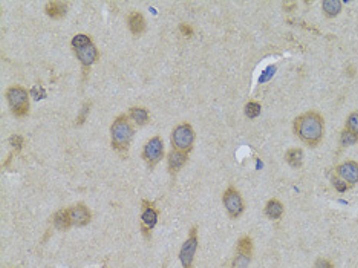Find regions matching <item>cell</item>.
I'll use <instances>...</instances> for the list:
<instances>
[{
  "label": "cell",
  "instance_id": "obj_13",
  "mask_svg": "<svg viewBox=\"0 0 358 268\" xmlns=\"http://www.w3.org/2000/svg\"><path fill=\"white\" fill-rule=\"evenodd\" d=\"M188 156L185 152H181V150H176L173 149L169 155V170H170V174H176L179 172V170L185 166Z\"/></svg>",
  "mask_w": 358,
  "mask_h": 268
},
{
  "label": "cell",
  "instance_id": "obj_2",
  "mask_svg": "<svg viewBox=\"0 0 358 268\" xmlns=\"http://www.w3.org/2000/svg\"><path fill=\"white\" fill-rule=\"evenodd\" d=\"M110 135H112V148L119 152L124 154L129 150L130 141L133 138V129L129 123L127 115H119L110 128Z\"/></svg>",
  "mask_w": 358,
  "mask_h": 268
},
{
  "label": "cell",
  "instance_id": "obj_7",
  "mask_svg": "<svg viewBox=\"0 0 358 268\" xmlns=\"http://www.w3.org/2000/svg\"><path fill=\"white\" fill-rule=\"evenodd\" d=\"M196 232H198L196 227H193L192 230H190V236L184 242V246L179 252V259H181V264H182L184 268L192 266V264H193V259H195V254H196V250H198V244H199Z\"/></svg>",
  "mask_w": 358,
  "mask_h": 268
},
{
  "label": "cell",
  "instance_id": "obj_32",
  "mask_svg": "<svg viewBox=\"0 0 358 268\" xmlns=\"http://www.w3.org/2000/svg\"><path fill=\"white\" fill-rule=\"evenodd\" d=\"M314 268H334V265L329 260H326V259H319L314 264Z\"/></svg>",
  "mask_w": 358,
  "mask_h": 268
},
{
  "label": "cell",
  "instance_id": "obj_3",
  "mask_svg": "<svg viewBox=\"0 0 358 268\" xmlns=\"http://www.w3.org/2000/svg\"><path fill=\"white\" fill-rule=\"evenodd\" d=\"M29 95L21 86H12L6 90V100L15 116H25L29 112Z\"/></svg>",
  "mask_w": 358,
  "mask_h": 268
},
{
  "label": "cell",
  "instance_id": "obj_25",
  "mask_svg": "<svg viewBox=\"0 0 358 268\" xmlns=\"http://www.w3.org/2000/svg\"><path fill=\"white\" fill-rule=\"evenodd\" d=\"M251 262V258L250 256H244V254H237L236 253V258L231 264V268H248Z\"/></svg>",
  "mask_w": 358,
  "mask_h": 268
},
{
  "label": "cell",
  "instance_id": "obj_8",
  "mask_svg": "<svg viewBox=\"0 0 358 268\" xmlns=\"http://www.w3.org/2000/svg\"><path fill=\"white\" fill-rule=\"evenodd\" d=\"M158 224V210H155L152 202L142 201V213H141V228L146 238H150V230Z\"/></svg>",
  "mask_w": 358,
  "mask_h": 268
},
{
  "label": "cell",
  "instance_id": "obj_27",
  "mask_svg": "<svg viewBox=\"0 0 358 268\" xmlns=\"http://www.w3.org/2000/svg\"><path fill=\"white\" fill-rule=\"evenodd\" d=\"M274 72H276V66H268L264 72H262V76L259 77V84L267 83L274 76Z\"/></svg>",
  "mask_w": 358,
  "mask_h": 268
},
{
  "label": "cell",
  "instance_id": "obj_17",
  "mask_svg": "<svg viewBox=\"0 0 358 268\" xmlns=\"http://www.w3.org/2000/svg\"><path fill=\"white\" fill-rule=\"evenodd\" d=\"M283 212H285L283 204L280 201H277V200H271L265 206V214L270 219H280L283 216Z\"/></svg>",
  "mask_w": 358,
  "mask_h": 268
},
{
  "label": "cell",
  "instance_id": "obj_28",
  "mask_svg": "<svg viewBox=\"0 0 358 268\" xmlns=\"http://www.w3.org/2000/svg\"><path fill=\"white\" fill-rule=\"evenodd\" d=\"M332 186H334V188H336L337 192H340V193H343V192H346L348 188H351V186H349L348 182H345L343 180H339V178H334V180H332Z\"/></svg>",
  "mask_w": 358,
  "mask_h": 268
},
{
  "label": "cell",
  "instance_id": "obj_24",
  "mask_svg": "<svg viewBox=\"0 0 358 268\" xmlns=\"http://www.w3.org/2000/svg\"><path fill=\"white\" fill-rule=\"evenodd\" d=\"M346 129L358 136V110L352 112L346 120Z\"/></svg>",
  "mask_w": 358,
  "mask_h": 268
},
{
  "label": "cell",
  "instance_id": "obj_21",
  "mask_svg": "<svg viewBox=\"0 0 358 268\" xmlns=\"http://www.w3.org/2000/svg\"><path fill=\"white\" fill-rule=\"evenodd\" d=\"M70 44H72L74 51H75V50H80V48H84V46L92 44V40H90V37L86 36V34H77V36L72 38V42H70Z\"/></svg>",
  "mask_w": 358,
  "mask_h": 268
},
{
  "label": "cell",
  "instance_id": "obj_31",
  "mask_svg": "<svg viewBox=\"0 0 358 268\" xmlns=\"http://www.w3.org/2000/svg\"><path fill=\"white\" fill-rule=\"evenodd\" d=\"M179 31H181V34H182L184 37H188V38L193 36V30L190 28L188 25H185V23H182V25L179 26Z\"/></svg>",
  "mask_w": 358,
  "mask_h": 268
},
{
  "label": "cell",
  "instance_id": "obj_20",
  "mask_svg": "<svg viewBox=\"0 0 358 268\" xmlns=\"http://www.w3.org/2000/svg\"><path fill=\"white\" fill-rule=\"evenodd\" d=\"M237 254H244V256H250L253 254V240L250 236H244L239 239L237 242V248H236Z\"/></svg>",
  "mask_w": 358,
  "mask_h": 268
},
{
  "label": "cell",
  "instance_id": "obj_33",
  "mask_svg": "<svg viewBox=\"0 0 358 268\" xmlns=\"http://www.w3.org/2000/svg\"><path fill=\"white\" fill-rule=\"evenodd\" d=\"M162 268H165V265H164V266H162Z\"/></svg>",
  "mask_w": 358,
  "mask_h": 268
},
{
  "label": "cell",
  "instance_id": "obj_26",
  "mask_svg": "<svg viewBox=\"0 0 358 268\" xmlns=\"http://www.w3.org/2000/svg\"><path fill=\"white\" fill-rule=\"evenodd\" d=\"M31 96H34V100H44L46 98V90H44V88L43 86H40V84H35L32 89H31Z\"/></svg>",
  "mask_w": 358,
  "mask_h": 268
},
{
  "label": "cell",
  "instance_id": "obj_5",
  "mask_svg": "<svg viewBox=\"0 0 358 268\" xmlns=\"http://www.w3.org/2000/svg\"><path fill=\"white\" fill-rule=\"evenodd\" d=\"M222 202H224V207L228 213V216L231 219H237L244 213V200L242 196L239 194V192L233 187H228L225 192H224V196H222Z\"/></svg>",
  "mask_w": 358,
  "mask_h": 268
},
{
  "label": "cell",
  "instance_id": "obj_14",
  "mask_svg": "<svg viewBox=\"0 0 358 268\" xmlns=\"http://www.w3.org/2000/svg\"><path fill=\"white\" fill-rule=\"evenodd\" d=\"M52 222H54V227L58 228V230H69L72 227V221H70V213H69V208H64V210H60L54 214L52 218Z\"/></svg>",
  "mask_w": 358,
  "mask_h": 268
},
{
  "label": "cell",
  "instance_id": "obj_22",
  "mask_svg": "<svg viewBox=\"0 0 358 268\" xmlns=\"http://www.w3.org/2000/svg\"><path fill=\"white\" fill-rule=\"evenodd\" d=\"M358 142V136L355 135V134H352L351 130H348V129H345L343 132H342V135H340V144L342 146H354V144H357Z\"/></svg>",
  "mask_w": 358,
  "mask_h": 268
},
{
  "label": "cell",
  "instance_id": "obj_29",
  "mask_svg": "<svg viewBox=\"0 0 358 268\" xmlns=\"http://www.w3.org/2000/svg\"><path fill=\"white\" fill-rule=\"evenodd\" d=\"M89 112H90V103H86V104L83 106V109H81V114L77 116V126H81V124L84 123Z\"/></svg>",
  "mask_w": 358,
  "mask_h": 268
},
{
  "label": "cell",
  "instance_id": "obj_9",
  "mask_svg": "<svg viewBox=\"0 0 358 268\" xmlns=\"http://www.w3.org/2000/svg\"><path fill=\"white\" fill-rule=\"evenodd\" d=\"M337 175L340 180L348 182L349 186H354L358 182V162L355 161H346L337 167Z\"/></svg>",
  "mask_w": 358,
  "mask_h": 268
},
{
  "label": "cell",
  "instance_id": "obj_12",
  "mask_svg": "<svg viewBox=\"0 0 358 268\" xmlns=\"http://www.w3.org/2000/svg\"><path fill=\"white\" fill-rule=\"evenodd\" d=\"M127 25H129V30L133 36H141L142 32L146 31V20H144V17H142V14L138 12V11H133V12L129 14Z\"/></svg>",
  "mask_w": 358,
  "mask_h": 268
},
{
  "label": "cell",
  "instance_id": "obj_10",
  "mask_svg": "<svg viewBox=\"0 0 358 268\" xmlns=\"http://www.w3.org/2000/svg\"><path fill=\"white\" fill-rule=\"evenodd\" d=\"M69 213H70V221H72V226H75V227H84L90 222L92 214L84 204H77L74 207H70Z\"/></svg>",
  "mask_w": 358,
  "mask_h": 268
},
{
  "label": "cell",
  "instance_id": "obj_30",
  "mask_svg": "<svg viewBox=\"0 0 358 268\" xmlns=\"http://www.w3.org/2000/svg\"><path fill=\"white\" fill-rule=\"evenodd\" d=\"M9 142H11V146H12L15 150H20L21 146H23V138H21L20 135H12V136L9 138Z\"/></svg>",
  "mask_w": 358,
  "mask_h": 268
},
{
  "label": "cell",
  "instance_id": "obj_34",
  "mask_svg": "<svg viewBox=\"0 0 358 268\" xmlns=\"http://www.w3.org/2000/svg\"><path fill=\"white\" fill-rule=\"evenodd\" d=\"M188 268H192V266H188Z\"/></svg>",
  "mask_w": 358,
  "mask_h": 268
},
{
  "label": "cell",
  "instance_id": "obj_1",
  "mask_svg": "<svg viewBox=\"0 0 358 268\" xmlns=\"http://www.w3.org/2000/svg\"><path fill=\"white\" fill-rule=\"evenodd\" d=\"M294 132L296 135L308 146L316 148L323 140L325 134V121L323 116L317 112H306L294 120Z\"/></svg>",
  "mask_w": 358,
  "mask_h": 268
},
{
  "label": "cell",
  "instance_id": "obj_15",
  "mask_svg": "<svg viewBox=\"0 0 358 268\" xmlns=\"http://www.w3.org/2000/svg\"><path fill=\"white\" fill-rule=\"evenodd\" d=\"M66 11H67V4L64 2H47L46 4V14L49 16L51 18H63L66 16Z\"/></svg>",
  "mask_w": 358,
  "mask_h": 268
},
{
  "label": "cell",
  "instance_id": "obj_18",
  "mask_svg": "<svg viewBox=\"0 0 358 268\" xmlns=\"http://www.w3.org/2000/svg\"><path fill=\"white\" fill-rule=\"evenodd\" d=\"M322 8L326 17L332 18L340 14L342 11V2L340 0H323L322 2Z\"/></svg>",
  "mask_w": 358,
  "mask_h": 268
},
{
  "label": "cell",
  "instance_id": "obj_4",
  "mask_svg": "<svg viewBox=\"0 0 358 268\" xmlns=\"http://www.w3.org/2000/svg\"><path fill=\"white\" fill-rule=\"evenodd\" d=\"M193 142H195V132L188 123H182L173 129L172 132L173 149L188 154L193 148Z\"/></svg>",
  "mask_w": 358,
  "mask_h": 268
},
{
  "label": "cell",
  "instance_id": "obj_19",
  "mask_svg": "<svg viewBox=\"0 0 358 268\" xmlns=\"http://www.w3.org/2000/svg\"><path fill=\"white\" fill-rule=\"evenodd\" d=\"M285 160L291 167L299 168L303 162V152L302 149H290L288 152L285 154Z\"/></svg>",
  "mask_w": 358,
  "mask_h": 268
},
{
  "label": "cell",
  "instance_id": "obj_16",
  "mask_svg": "<svg viewBox=\"0 0 358 268\" xmlns=\"http://www.w3.org/2000/svg\"><path fill=\"white\" fill-rule=\"evenodd\" d=\"M129 116L136 126H146L150 121V115L146 108H130Z\"/></svg>",
  "mask_w": 358,
  "mask_h": 268
},
{
  "label": "cell",
  "instance_id": "obj_11",
  "mask_svg": "<svg viewBox=\"0 0 358 268\" xmlns=\"http://www.w3.org/2000/svg\"><path fill=\"white\" fill-rule=\"evenodd\" d=\"M75 54H77V58L80 60V63L84 68L92 66L95 62L100 58V52H98V50L93 44H89V46L80 48V50H75Z\"/></svg>",
  "mask_w": 358,
  "mask_h": 268
},
{
  "label": "cell",
  "instance_id": "obj_6",
  "mask_svg": "<svg viewBox=\"0 0 358 268\" xmlns=\"http://www.w3.org/2000/svg\"><path fill=\"white\" fill-rule=\"evenodd\" d=\"M164 156V144L162 140L159 136H155L152 140H149L144 146V150H142V158L147 162V166L150 168H153Z\"/></svg>",
  "mask_w": 358,
  "mask_h": 268
},
{
  "label": "cell",
  "instance_id": "obj_23",
  "mask_svg": "<svg viewBox=\"0 0 358 268\" xmlns=\"http://www.w3.org/2000/svg\"><path fill=\"white\" fill-rule=\"evenodd\" d=\"M260 112H262V108H260L259 103H256V102H250V103L245 104V115H247L250 120L257 118V116L260 115Z\"/></svg>",
  "mask_w": 358,
  "mask_h": 268
}]
</instances>
